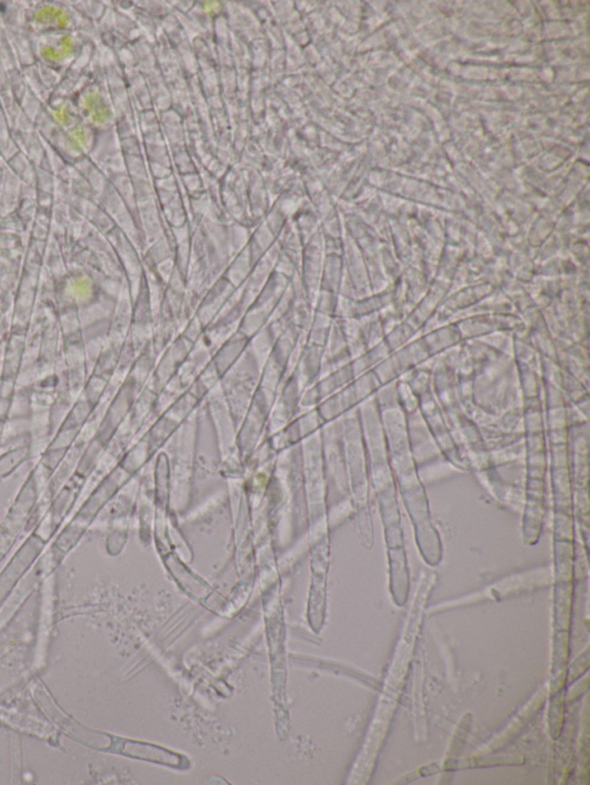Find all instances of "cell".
Returning <instances> with one entry per match:
<instances>
[{
	"mask_svg": "<svg viewBox=\"0 0 590 785\" xmlns=\"http://www.w3.org/2000/svg\"><path fill=\"white\" fill-rule=\"evenodd\" d=\"M388 457L397 491L400 492L408 515L415 529L416 540L422 556L428 564L436 566L442 558V544L422 484L420 471L413 457L406 425L397 415L395 422L386 426Z\"/></svg>",
	"mask_w": 590,
	"mask_h": 785,
	"instance_id": "6da1fadb",
	"label": "cell"
},
{
	"mask_svg": "<svg viewBox=\"0 0 590 785\" xmlns=\"http://www.w3.org/2000/svg\"><path fill=\"white\" fill-rule=\"evenodd\" d=\"M365 447L368 465H369L371 483L376 495L381 494L383 492L397 489L395 477L392 474L391 465H390L385 433L383 430L377 429L375 424H373V431L368 432Z\"/></svg>",
	"mask_w": 590,
	"mask_h": 785,
	"instance_id": "7a4b0ae2",
	"label": "cell"
},
{
	"mask_svg": "<svg viewBox=\"0 0 590 785\" xmlns=\"http://www.w3.org/2000/svg\"><path fill=\"white\" fill-rule=\"evenodd\" d=\"M390 558V588L392 597L398 605H403L407 599L410 588V576L407 570L406 554L404 547L388 549Z\"/></svg>",
	"mask_w": 590,
	"mask_h": 785,
	"instance_id": "3957f363",
	"label": "cell"
},
{
	"mask_svg": "<svg viewBox=\"0 0 590 785\" xmlns=\"http://www.w3.org/2000/svg\"><path fill=\"white\" fill-rule=\"evenodd\" d=\"M552 492L556 510L569 513L572 509V474L569 468L552 469Z\"/></svg>",
	"mask_w": 590,
	"mask_h": 785,
	"instance_id": "277c9868",
	"label": "cell"
},
{
	"mask_svg": "<svg viewBox=\"0 0 590 785\" xmlns=\"http://www.w3.org/2000/svg\"><path fill=\"white\" fill-rule=\"evenodd\" d=\"M397 492V489H391V491L383 492L381 494L377 495L384 526L400 523V511H399V506H398Z\"/></svg>",
	"mask_w": 590,
	"mask_h": 785,
	"instance_id": "5b68a950",
	"label": "cell"
},
{
	"mask_svg": "<svg viewBox=\"0 0 590 785\" xmlns=\"http://www.w3.org/2000/svg\"><path fill=\"white\" fill-rule=\"evenodd\" d=\"M526 469L528 478L544 479L547 471V456L544 452L526 454Z\"/></svg>",
	"mask_w": 590,
	"mask_h": 785,
	"instance_id": "8992f818",
	"label": "cell"
},
{
	"mask_svg": "<svg viewBox=\"0 0 590 785\" xmlns=\"http://www.w3.org/2000/svg\"><path fill=\"white\" fill-rule=\"evenodd\" d=\"M384 529H385L386 544H388V549L403 547L404 536H403V529H401L400 523L388 525V526H384Z\"/></svg>",
	"mask_w": 590,
	"mask_h": 785,
	"instance_id": "52a82bcc",
	"label": "cell"
},
{
	"mask_svg": "<svg viewBox=\"0 0 590 785\" xmlns=\"http://www.w3.org/2000/svg\"><path fill=\"white\" fill-rule=\"evenodd\" d=\"M552 469L569 468L566 445H554L552 452Z\"/></svg>",
	"mask_w": 590,
	"mask_h": 785,
	"instance_id": "ba28073f",
	"label": "cell"
},
{
	"mask_svg": "<svg viewBox=\"0 0 590 785\" xmlns=\"http://www.w3.org/2000/svg\"><path fill=\"white\" fill-rule=\"evenodd\" d=\"M545 442L541 437L537 435H529L527 440H526V453H543L544 452Z\"/></svg>",
	"mask_w": 590,
	"mask_h": 785,
	"instance_id": "9c48e42d",
	"label": "cell"
}]
</instances>
